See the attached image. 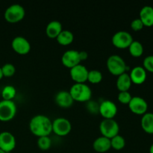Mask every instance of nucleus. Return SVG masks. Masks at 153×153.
I'll use <instances>...</instances> for the list:
<instances>
[{"label": "nucleus", "mask_w": 153, "mask_h": 153, "mask_svg": "<svg viewBox=\"0 0 153 153\" xmlns=\"http://www.w3.org/2000/svg\"><path fill=\"white\" fill-rule=\"evenodd\" d=\"M31 132L38 137L48 136L52 131V121L44 114H37L29 122Z\"/></svg>", "instance_id": "f257e3e1"}, {"label": "nucleus", "mask_w": 153, "mask_h": 153, "mask_svg": "<svg viewBox=\"0 0 153 153\" xmlns=\"http://www.w3.org/2000/svg\"><path fill=\"white\" fill-rule=\"evenodd\" d=\"M70 93L73 100L79 102L89 101L92 96V91L87 84L76 83L71 86Z\"/></svg>", "instance_id": "f03ea898"}, {"label": "nucleus", "mask_w": 153, "mask_h": 153, "mask_svg": "<svg viewBox=\"0 0 153 153\" xmlns=\"http://www.w3.org/2000/svg\"><path fill=\"white\" fill-rule=\"evenodd\" d=\"M107 67L111 74L120 76L126 73L127 66L122 57L118 55H111L107 60Z\"/></svg>", "instance_id": "7ed1b4c3"}, {"label": "nucleus", "mask_w": 153, "mask_h": 153, "mask_svg": "<svg viewBox=\"0 0 153 153\" xmlns=\"http://www.w3.org/2000/svg\"><path fill=\"white\" fill-rule=\"evenodd\" d=\"M16 113V105L13 100L0 101V120L7 122L15 117Z\"/></svg>", "instance_id": "20e7f679"}, {"label": "nucleus", "mask_w": 153, "mask_h": 153, "mask_svg": "<svg viewBox=\"0 0 153 153\" xmlns=\"http://www.w3.org/2000/svg\"><path fill=\"white\" fill-rule=\"evenodd\" d=\"M25 14L24 7L19 4H13L8 6L4 13V19L9 22H17L22 20Z\"/></svg>", "instance_id": "39448f33"}, {"label": "nucleus", "mask_w": 153, "mask_h": 153, "mask_svg": "<svg viewBox=\"0 0 153 153\" xmlns=\"http://www.w3.org/2000/svg\"><path fill=\"white\" fill-rule=\"evenodd\" d=\"M100 130L103 136L111 139L118 134L120 126L118 123L115 120H114V118H110V119L105 118L100 123Z\"/></svg>", "instance_id": "423d86ee"}, {"label": "nucleus", "mask_w": 153, "mask_h": 153, "mask_svg": "<svg viewBox=\"0 0 153 153\" xmlns=\"http://www.w3.org/2000/svg\"><path fill=\"white\" fill-rule=\"evenodd\" d=\"M133 37L128 31L120 30L118 31L112 36L111 41L114 46L120 49L128 48L133 41Z\"/></svg>", "instance_id": "0eeeda50"}, {"label": "nucleus", "mask_w": 153, "mask_h": 153, "mask_svg": "<svg viewBox=\"0 0 153 153\" xmlns=\"http://www.w3.org/2000/svg\"><path fill=\"white\" fill-rule=\"evenodd\" d=\"M72 129V124L65 117L55 118L52 121V131L60 136L67 135Z\"/></svg>", "instance_id": "6e6552de"}, {"label": "nucleus", "mask_w": 153, "mask_h": 153, "mask_svg": "<svg viewBox=\"0 0 153 153\" xmlns=\"http://www.w3.org/2000/svg\"><path fill=\"white\" fill-rule=\"evenodd\" d=\"M62 64L68 68H72L80 64L82 61L79 51L76 49H69L64 52L61 57Z\"/></svg>", "instance_id": "1a4fd4ad"}, {"label": "nucleus", "mask_w": 153, "mask_h": 153, "mask_svg": "<svg viewBox=\"0 0 153 153\" xmlns=\"http://www.w3.org/2000/svg\"><path fill=\"white\" fill-rule=\"evenodd\" d=\"M16 144L14 135L10 131H4L0 133V149L6 153L10 152Z\"/></svg>", "instance_id": "9d476101"}, {"label": "nucleus", "mask_w": 153, "mask_h": 153, "mask_svg": "<svg viewBox=\"0 0 153 153\" xmlns=\"http://www.w3.org/2000/svg\"><path fill=\"white\" fill-rule=\"evenodd\" d=\"M99 111L104 118L110 119V118H114V117L117 113V105L111 100H105L100 103Z\"/></svg>", "instance_id": "9b49d317"}, {"label": "nucleus", "mask_w": 153, "mask_h": 153, "mask_svg": "<svg viewBox=\"0 0 153 153\" xmlns=\"http://www.w3.org/2000/svg\"><path fill=\"white\" fill-rule=\"evenodd\" d=\"M128 105L130 110L136 114L143 115L146 113L148 108V104L146 100L139 96L132 97Z\"/></svg>", "instance_id": "f8f14e48"}, {"label": "nucleus", "mask_w": 153, "mask_h": 153, "mask_svg": "<svg viewBox=\"0 0 153 153\" xmlns=\"http://www.w3.org/2000/svg\"><path fill=\"white\" fill-rule=\"evenodd\" d=\"M11 46L13 50L20 55H25L31 49L30 42L22 36H16L11 42Z\"/></svg>", "instance_id": "ddd939ff"}, {"label": "nucleus", "mask_w": 153, "mask_h": 153, "mask_svg": "<svg viewBox=\"0 0 153 153\" xmlns=\"http://www.w3.org/2000/svg\"><path fill=\"white\" fill-rule=\"evenodd\" d=\"M89 70L83 64H78L70 68V76L76 83H85L88 80Z\"/></svg>", "instance_id": "4468645a"}, {"label": "nucleus", "mask_w": 153, "mask_h": 153, "mask_svg": "<svg viewBox=\"0 0 153 153\" xmlns=\"http://www.w3.org/2000/svg\"><path fill=\"white\" fill-rule=\"evenodd\" d=\"M55 102L62 108H68L73 104L74 100L72 97L70 91H58L55 97Z\"/></svg>", "instance_id": "2eb2a0df"}, {"label": "nucleus", "mask_w": 153, "mask_h": 153, "mask_svg": "<svg viewBox=\"0 0 153 153\" xmlns=\"http://www.w3.org/2000/svg\"><path fill=\"white\" fill-rule=\"evenodd\" d=\"M129 76L131 82L137 85H140L146 80V70L142 66H136L131 69Z\"/></svg>", "instance_id": "dca6fc26"}, {"label": "nucleus", "mask_w": 153, "mask_h": 153, "mask_svg": "<svg viewBox=\"0 0 153 153\" xmlns=\"http://www.w3.org/2000/svg\"><path fill=\"white\" fill-rule=\"evenodd\" d=\"M93 147L94 150L98 152H105L111 147V139L102 135L97 137L93 143Z\"/></svg>", "instance_id": "f3484780"}, {"label": "nucleus", "mask_w": 153, "mask_h": 153, "mask_svg": "<svg viewBox=\"0 0 153 153\" xmlns=\"http://www.w3.org/2000/svg\"><path fill=\"white\" fill-rule=\"evenodd\" d=\"M140 18L143 25L150 27L153 25V7L152 6H143L140 11Z\"/></svg>", "instance_id": "a211bd4d"}, {"label": "nucleus", "mask_w": 153, "mask_h": 153, "mask_svg": "<svg viewBox=\"0 0 153 153\" xmlns=\"http://www.w3.org/2000/svg\"><path fill=\"white\" fill-rule=\"evenodd\" d=\"M62 30V25L59 21L52 20L46 25V33L50 38H56Z\"/></svg>", "instance_id": "6ab92c4d"}, {"label": "nucleus", "mask_w": 153, "mask_h": 153, "mask_svg": "<svg viewBox=\"0 0 153 153\" xmlns=\"http://www.w3.org/2000/svg\"><path fill=\"white\" fill-rule=\"evenodd\" d=\"M131 80L130 76L126 72L122 73L120 76H118L117 79V87L120 91H128L131 85Z\"/></svg>", "instance_id": "aec40b11"}, {"label": "nucleus", "mask_w": 153, "mask_h": 153, "mask_svg": "<svg viewBox=\"0 0 153 153\" xmlns=\"http://www.w3.org/2000/svg\"><path fill=\"white\" fill-rule=\"evenodd\" d=\"M143 129L149 134H153V113H145L141 119Z\"/></svg>", "instance_id": "412c9836"}, {"label": "nucleus", "mask_w": 153, "mask_h": 153, "mask_svg": "<svg viewBox=\"0 0 153 153\" xmlns=\"http://www.w3.org/2000/svg\"><path fill=\"white\" fill-rule=\"evenodd\" d=\"M56 39L58 43L64 45V46H67V45L70 44L73 41L74 35H73V32L70 31V30L63 29L61 31V33L58 34V37H56Z\"/></svg>", "instance_id": "4be33fe9"}, {"label": "nucleus", "mask_w": 153, "mask_h": 153, "mask_svg": "<svg viewBox=\"0 0 153 153\" xmlns=\"http://www.w3.org/2000/svg\"><path fill=\"white\" fill-rule=\"evenodd\" d=\"M130 54L134 57H140L143 53V46L138 40H133L128 46Z\"/></svg>", "instance_id": "5701e85b"}, {"label": "nucleus", "mask_w": 153, "mask_h": 153, "mask_svg": "<svg viewBox=\"0 0 153 153\" xmlns=\"http://www.w3.org/2000/svg\"><path fill=\"white\" fill-rule=\"evenodd\" d=\"M16 90L12 85H6L1 91V97L4 100H12L16 96Z\"/></svg>", "instance_id": "b1692460"}, {"label": "nucleus", "mask_w": 153, "mask_h": 153, "mask_svg": "<svg viewBox=\"0 0 153 153\" xmlns=\"http://www.w3.org/2000/svg\"><path fill=\"white\" fill-rule=\"evenodd\" d=\"M111 147H113L116 150L122 149L126 145L125 138L120 134H117L114 137L111 138Z\"/></svg>", "instance_id": "393cba45"}, {"label": "nucleus", "mask_w": 153, "mask_h": 153, "mask_svg": "<svg viewBox=\"0 0 153 153\" xmlns=\"http://www.w3.org/2000/svg\"><path fill=\"white\" fill-rule=\"evenodd\" d=\"M102 79V74L98 70H91L88 72V80L90 82L94 84H97L100 82Z\"/></svg>", "instance_id": "a878e982"}, {"label": "nucleus", "mask_w": 153, "mask_h": 153, "mask_svg": "<svg viewBox=\"0 0 153 153\" xmlns=\"http://www.w3.org/2000/svg\"><path fill=\"white\" fill-rule=\"evenodd\" d=\"M52 145V140L48 136H41L37 139V146L42 150H47Z\"/></svg>", "instance_id": "bb28decb"}, {"label": "nucleus", "mask_w": 153, "mask_h": 153, "mask_svg": "<svg viewBox=\"0 0 153 153\" xmlns=\"http://www.w3.org/2000/svg\"><path fill=\"white\" fill-rule=\"evenodd\" d=\"M1 67V71H2L3 76L6 77H10L13 76L16 72V67L13 64L10 63H7L4 64Z\"/></svg>", "instance_id": "cd10ccee"}, {"label": "nucleus", "mask_w": 153, "mask_h": 153, "mask_svg": "<svg viewBox=\"0 0 153 153\" xmlns=\"http://www.w3.org/2000/svg\"><path fill=\"white\" fill-rule=\"evenodd\" d=\"M117 98L118 100H119L121 103H123V104H128L129 102L131 101V98H132V96H131V94L128 92V91H120V93L118 94Z\"/></svg>", "instance_id": "c85d7f7f"}, {"label": "nucleus", "mask_w": 153, "mask_h": 153, "mask_svg": "<svg viewBox=\"0 0 153 153\" xmlns=\"http://www.w3.org/2000/svg\"><path fill=\"white\" fill-rule=\"evenodd\" d=\"M143 68L149 72L153 73V55H148L143 60Z\"/></svg>", "instance_id": "c756f323"}, {"label": "nucleus", "mask_w": 153, "mask_h": 153, "mask_svg": "<svg viewBox=\"0 0 153 153\" xmlns=\"http://www.w3.org/2000/svg\"><path fill=\"white\" fill-rule=\"evenodd\" d=\"M143 24L140 18H136L133 19L131 22V28L134 31H140L143 28Z\"/></svg>", "instance_id": "7c9ffc66"}, {"label": "nucleus", "mask_w": 153, "mask_h": 153, "mask_svg": "<svg viewBox=\"0 0 153 153\" xmlns=\"http://www.w3.org/2000/svg\"><path fill=\"white\" fill-rule=\"evenodd\" d=\"M79 53H80V58L82 61H85L88 58V54L87 52H85V51H79Z\"/></svg>", "instance_id": "2f4dec72"}, {"label": "nucleus", "mask_w": 153, "mask_h": 153, "mask_svg": "<svg viewBox=\"0 0 153 153\" xmlns=\"http://www.w3.org/2000/svg\"><path fill=\"white\" fill-rule=\"evenodd\" d=\"M3 77V74H2V71H1V67H0V80L2 79Z\"/></svg>", "instance_id": "473e14b6"}, {"label": "nucleus", "mask_w": 153, "mask_h": 153, "mask_svg": "<svg viewBox=\"0 0 153 153\" xmlns=\"http://www.w3.org/2000/svg\"><path fill=\"white\" fill-rule=\"evenodd\" d=\"M149 153H153V143L151 145L150 148H149Z\"/></svg>", "instance_id": "72a5a7b5"}, {"label": "nucleus", "mask_w": 153, "mask_h": 153, "mask_svg": "<svg viewBox=\"0 0 153 153\" xmlns=\"http://www.w3.org/2000/svg\"><path fill=\"white\" fill-rule=\"evenodd\" d=\"M0 153H6V152H4V151L1 150V149H0Z\"/></svg>", "instance_id": "f704fd0d"}]
</instances>
